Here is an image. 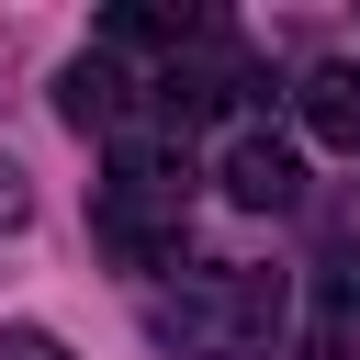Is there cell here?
Returning <instances> with one entry per match:
<instances>
[{"label":"cell","mask_w":360,"mask_h":360,"mask_svg":"<svg viewBox=\"0 0 360 360\" xmlns=\"http://www.w3.org/2000/svg\"><path fill=\"white\" fill-rule=\"evenodd\" d=\"M349 326H360V248H338V259H326V281H315V360H338V349H349Z\"/></svg>","instance_id":"cell-7"},{"label":"cell","mask_w":360,"mask_h":360,"mask_svg":"<svg viewBox=\"0 0 360 360\" xmlns=\"http://www.w3.org/2000/svg\"><path fill=\"white\" fill-rule=\"evenodd\" d=\"M214 180H225V191H236L248 214H281V202L304 191V158H292V146H281L270 124H236V135H225V169H214Z\"/></svg>","instance_id":"cell-3"},{"label":"cell","mask_w":360,"mask_h":360,"mask_svg":"<svg viewBox=\"0 0 360 360\" xmlns=\"http://www.w3.org/2000/svg\"><path fill=\"white\" fill-rule=\"evenodd\" d=\"M0 225H22V180H11V158H0Z\"/></svg>","instance_id":"cell-10"},{"label":"cell","mask_w":360,"mask_h":360,"mask_svg":"<svg viewBox=\"0 0 360 360\" xmlns=\"http://www.w3.org/2000/svg\"><path fill=\"white\" fill-rule=\"evenodd\" d=\"M112 45H202V22H191V11H146V0H135V11H112Z\"/></svg>","instance_id":"cell-8"},{"label":"cell","mask_w":360,"mask_h":360,"mask_svg":"<svg viewBox=\"0 0 360 360\" xmlns=\"http://www.w3.org/2000/svg\"><path fill=\"white\" fill-rule=\"evenodd\" d=\"M0 360H56V338H34V326H22V338H0Z\"/></svg>","instance_id":"cell-9"},{"label":"cell","mask_w":360,"mask_h":360,"mask_svg":"<svg viewBox=\"0 0 360 360\" xmlns=\"http://www.w3.org/2000/svg\"><path fill=\"white\" fill-rule=\"evenodd\" d=\"M124 90H135V79H124L112 56H68V79H56V112H68L79 135H90V124H101V135H124Z\"/></svg>","instance_id":"cell-4"},{"label":"cell","mask_w":360,"mask_h":360,"mask_svg":"<svg viewBox=\"0 0 360 360\" xmlns=\"http://www.w3.org/2000/svg\"><path fill=\"white\" fill-rule=\"evenodd\" d=\"M292 101H304V135H315V146H349V158H360V68H315Z\"/></svg>","instance_id":"cell-6"},{"label":"cell","mask_w":360,"mask_h":360,"mask_svg":"<svg viewBox=\"0 0 360 360\" xmlns=\"http://www.w3.org/2000/svg\"><path fill=\"white\" fill-rule=\"evenodd\" d=\"M90 225H101V248H112V259H135V270H158V259L180 248V225H169V214H146V202H124V191H101V202H90Z\"/></svg>","instance_id":"cell-5"},{"label":"cell","mask_w":360,"mask_h":360,"mask_svg":"<svg viewBox=\"0 0 360 360\" xmlns=\"http://www.w3.org/2000/svg\"><path fill=\"white\" fill-rule=\"evenodd\" d=\"M101 191H124V202H146V214L180 225V202H191V135H112V180Z\"/></svg>","instance_id":"cell-2"},{"label":"cell","mask_w":360,"mask_h":360,"mask_svg":"<svg viewBox=\"0 0 360 360\" xmlns=\"http://www.w3.org/2000/svg\"><path fill=\"white\" fill-rule=\"evenodd\" d=\"M281 326V281L270 270H191L180 304H158V338L180 360H259Z\"/></svg>","instance_id":"cell-1"}]
</instances>
